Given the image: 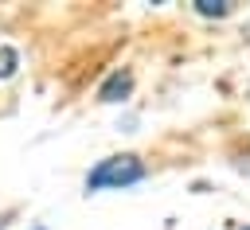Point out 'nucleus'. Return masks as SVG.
Here are the masks:
<instances>
[{
	"label": "nucleus",
	"instance_id": "nucleus-1",
	"mask_svg": "<svg viewBox=\"0 0 250 230\" xmlns=\"http://www.w3.org/2000/svg\"><path fill=\"white\" fill-rule=\"evenodd\" d=\"M148 175V168L141 164V156L125 152V156H105L98 160V168L86 175V191H121V187H133Z\"/></svg>",
	"mask_w": 250,
	"mask_h": 230
},
{
	"label": "nucleus",
	"instance_id": "nucleus-2",
	"mask_svg": "<svg viewBox=\"0 0 250 230\" xmlns=\"http://www.w3.org/2000/svg\"><path fill=\"white\" fill-rule=\"evenodd\" d=\"M129 90H133V74H129V70H113V74L102 82V90H98V101H105V105H113V101H125V97H129Z\"/></svg>",
	"mask_w": 250,
	"mask_h": 230
},
{
	"label": "nucleus",
	"instance_id": "nucleus-3",
	"mask_svg": "<svg viewBox=\"0 0 250 230\" xmlns=\"http://www.w3.org/2000/svg\"><path fill=\"white\" fill-rule=\"evenodd\" d=\"M16 62H20V58H16V51H12V47H4V43H0V82H4V78H12V74H16Z\"/></svg>",
	"mask_w": 250,
	"mask_h": 230
},
{
	"label": "nucleus",
	"instance_id": "nucleus-4",
	"mask_svg": "<svg viewBox=\"0 0 250 230\" xmlns=\"http://www.w3.org/2000/svg\"><path fill=\"white\" fill-rule=\"evenodd\" d=\"M195 12H199V16H227V12H230V4H223V0H199V4H195Z\"/></svg>",
	"mask_w": 250,
	"mask_h": 230
},
{
	"label": "nucleus",
	"instance_id": "nucleus-5",
	"mask_svg": "<svg viewBox=\"0 0 250 230\" xmlns=\"http://www.w3.org/2000/svg\"><path fill=\"white\" fill-rule=\"evenodd\" d=\"M35 230H43V226H35Z\"/></svg>",
	"mask_w": 250,
	"mask_h": 230
},
{
	"label": "nucleus",
	"instance_id": "nucleus-6",
	"mask_svg": "<svg viewBox=\"0 0 250 230\" xmlns=\"http://www.w3.org/2000/svg\"><path fill=\"white\" fill-rule=\"evenodd\" d=\"M242 230H250V226H242Z\"/></svg>",
	"mask_w": 250,
	"mask_h": 230
}]
</instances>
